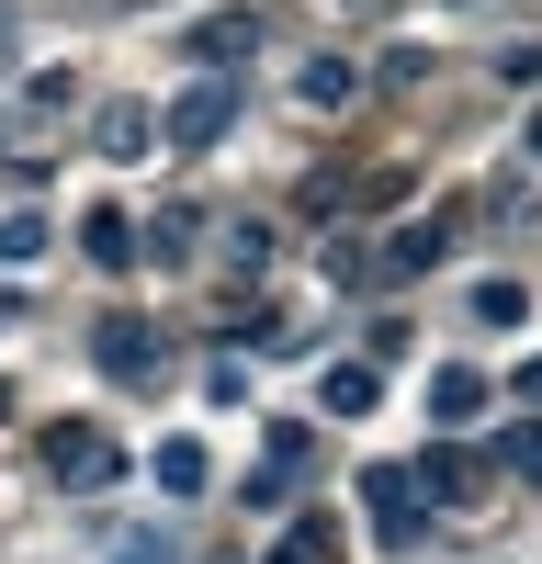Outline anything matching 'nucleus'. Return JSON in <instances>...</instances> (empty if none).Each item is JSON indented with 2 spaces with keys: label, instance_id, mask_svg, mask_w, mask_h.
<instances>
[{
  "label": "nucleus",
  "instance_id": "obj_1",
  "mask_svg": "<svg viewBox=\"0 0 542 564\" xmlns=\"http://www.w3.org/2000/svg\"><path fill=\"white\" fill-rule=\"evenodd\" d=\"M45 475H57L68 497H102V486L124 475V452H113V430H90V417H68V430H45Z\"/></svg>",
  "mask_w": 542,
  "mask_h": 564
},
{
  "label": "nucleus",
  "instance_id": "obj_2",
  "mask_svg": "<svg viewBox=\"0 0 542 564\" xmlns=\"http://www.w3.org/2000/svg\"><path fill=\"white\" fill-rule=\"evenodd\" d=\"M226 124H238V68H204L193 90H181V102H170V148H226Z\"/></svg>",
  "mask_w": 542,
  "mask_h": 564
},
{
  "label": "nucleus",
  "instance_id": "obj_3",
  "mask_svg": "<svg viewBox=\"0 0 542 564\" xmlns=\"http://www.w3.org/2000/svg\"><path fill=\"white\" fill-rule=\"evenodd\" d=\"M361 508H373V542H384V553H419L430 497L406 486V463H373V475H361Z\"/></svg>",
  "mask_w": 542,
  "mask_h": 564
},
{
  "label": "nucleus",
  "instance_id": "obj_4",
  "mask_svg": "<svg viewBox=\"0 0 542 564\" xmlns=\"http://www.w3.org/2000/svg\"><path fill=\"white\" fill-rule=\"evenodd\" d=\"M159 350H170V339H159L148 316H102V327H90V361H102L113 384H148V372H159Z\"/></svg>",
  "mask_w": 542,
  "mask_h": 564
},
{
  "label": "nucleus",
  "instance_id": "obj_5",
  "mask_svg": "<svg viewBox=\"0 0 542 564\" xmlns=\"http://www.w3.org/2000/svg\"><path fill=\"white\" fill-rule=\"evenodd\" d=\"M260 564H350V531L328 520V508H294V520H283V542H271Z\"/></svg>",
  "mask_w": 542,
  "mask_h": 564
},
{
  "label": "nucleus",
  "instance_id": "obj_6",
  "mask_svg": "<svg viewBox=\"0 0 542 564\" xmlns=\"http://www.w3.org/2000/svg\"><path fill=\"white\" fill-rule=\"evenodd\" d=\"M294 102H305V113H350V102H361V68L339 57V45H316V57L294 68Z\"/></svg>",
  "mask_w": 542,
  "mask_h": 564
},
{
  "label": "nucleus",
  "instance_id": "obj_7",
  "mask_svg": "<svg viewBox=\"0 0 542 564\" xmlns=\"http://www.w3.org/2000/svg\"><path fill=\"white\" fill-rule=\"evenodd\" d=\"M260 57V12H204L193 23V68H249Z\"/></svg>",
  "mask_w": 542,
  "mask_h": 564
},
{
  "label": "nucleus",
  "instance_id": "obj_8",
  "mask_svg": "<svg viewBox=\"0 0 542 564\" xmlns=\"http://www.w3.org/2000/svg\"><path fill=\"white\" fill-rule=\"evenodd\" d=\"M90 148H102V159H148L159 148V113L148 102H102V113H90Z\"/></svg>",
  "mask_w": 542,
  "mask_h": 564
},
{
  "label": "nucleus",
  "instance_id": "obj_9",
  "mask_svg": "<svg viewBox=\"0 0 542 564\" xmlns=\"http://www.w3.org/2000/svg\"><path fill=\"white\" fill-rule=\"evenodd\" d=\"M430 417H441V430H475V417H486V372L441 361V372H430Z\"/></svg>",
  "mask_w": 542,
  "mask_h": 564
},
{
  "label": "nucleus",
  "instance_id": "obj_10",
  "mask_svg": "<svg viewBox=\"0 0 542 564\" xmlns=\"http://www.w3.org/2000/svg\"><path fill=\"white\" fill-rule=\"evenodd\" d=\"M316 406H328V417H373V406H384V372H373V361H328Z\"/></svg>",
  "mask_w": 542,
  "mask_h": 564
},
{
  "label": "nucleus",
  "instance_id": "obj_11",
  "mask_svg": "<svg viewBox=\"0 0 542 564\" xmlns=\"http://www.w3.org/2000/svg\"><path fill=\"white\" fill-rule=\"evenodd\" d=\"M79 249L102 260V271H136V260H148V249H136V226H124L113 204H90V215H79Z\"/></svg>",
  "mask_w": 542,
  "mask_h": 564
},
{
  "label": "nucleus",
  "instance_id": "obj_12",
  "mask_svg": "<svg viewBox=\"0 0 542 564\" xmlns=\"http://www.w3.org/2000/svg\"><path fill=\"white\" fill-rule=\"evenodd\" d=\"M148 475H159V497L181 508V497H204V486H215V463H204V441H159V463H148Z\"/></svg>",
  "mask_w": 542,
  "mask_h": 564
},
{
  "label": "nucleus",
  "instance_id": "obj_13",
  "mask_svg": "<svg viewBox=\"0 0 542 564\" xmlns=\"http://www.w3.org/2000/svg\"><path fill=\"white\" fill-rule=\"evenodd\" d=\"M452 260V226H395V238H384V271L395 282H419V271H441Z\"/></svg>",
  "mask_w": 542,
  "mask_h": 564
},
{
  "label": "nucleus",
  "instance_id": "obj_14",
  "mask_svg": "<svg viewBox=\"0 0 542 564\" xmlns=\"http://www.w3.org/2000/svg\"><path fill=\"white\" fill-rule=\"evenodd\" d=\"M406 486H419L430 508H464V497H486V486H475V463H464V452H430V463H419V475H406Z\"/></svg>",
  "mask_w": 542,
  "mask_h": 564
},
{
  "label": "nucleus",
  "instance_id": "obj_15",
  "mask_svg": "<svg viewBox=\"0 0 542 564\" xmlns=\"http://www.w3.org/2000/svg\"><path fill=\"white\" fill-rule=\"evenodd\" d=\"M136 249H148V260H193V249H204V204H170Z\"/></svg>",
  "mask_w": 542,
  "mask_h": 564
},
{
  "label": "nucleus",
  "instance_id": "obj_16",
  "mask_svg": "<svg viewBox=\"0 0 542 564\" xmlns=\"http://www.w3.org/2000/svg\"><path fill=\"white\" fill-rule=\"evenodd\" d=\"M464 316H475V327H520V316H531V294L497 271V282H475V294H464Z\"/></svg>",
  "mask_w": 542,
  "mask_h": 564
},
{
  "label": "nucleus",
  "instance_id": "obj_17",
  "mask_svg": "<svg viewBox=\"0 0 542 564\" xmlns=\"http://www.w3.org/2000/svg\"><path fill=\"white\" fill-rule=\"evenodd\" d=\"M215 260L238 271V282H249V271H271V226H260V215H238V226L215 238Z\"/></svg>",
  "mask_w": 542,
  "mask_h": 564
},
{
  "label": "nucleus",
  "instance_id": "obj_18",
  "mask_svg": "<svg viewBox=\"0 0 542 564\" xmlns=\"http://www.w3.org/2000/svg\"><path fill=\"white\" fill-rule=\"evenodd\" d=\"M531 204H542V181H531V170H497V181H486V226H520Z\"/></svg>",
  "mask_w": 542,
  "mask_h": 564
},
{
  "label": "nucleus",
  "instance_id": "obj_19",
  "mask_svg": "<svg viewBox=\"0 0 542 564\" xmlns=\"http://www.w3.org/2000/svg\"><path fill=\"white\" fill-rule=\"evenodd\" d=\"M497 463H509V475H520V486H542V406L520 417V430H509V441H497Z\"/></svg>",
  "mask_w": 542,
  "mask_h": 564
},
{
  "label": "nucleus",
  "instance_id": "obj_20",
  "mask_svg": "<svg viewBox=\"0 0 542 564\" xmlns=\"http://www.w3.org/2000/svg\"><path fill=\"white\" fill-rule=\"evenodd\" d=\"M45 238H57L45 215H0V260H45Z\"/></svg>",
  "mask_w": 542,
  "mask_h": 564
},
{
  "label": "nucleus",
  "instance_id": "obj_21",
  "mask_svg": "<svg viewBox=\"0 0 542 564\" xmlns=\"http://www.w3.org/2000/svg\"><path fill=\"white\" fill-rule=\"evenodd\" d=\"M68 102H79L68 68H34V79H23V113H68Z\"/></svg>",
  "mask_w": 542,
  "mask_h": 564
},
{
  "label": "nucleus",
  "instance_id": "obj_22",
  "mask_svg": "<svg viewBox=\"0 0 542 564\" xmlns=\"http://www.w3.org/2000/svg\"><path fill=\"white\" fill-rule=\"evenodd\" d=\"M497 79H520V90H542V45H497Z\"/></svg>",
  "mask_w": 542,
  "mask_h": 564
},
{
  "label": "nucleus",
  "instance_id": "obj_23",
  "mask_svg": "<svg viewBox=\"0 0 542 564\" xmlns=\"http://www.w3.org/2000/svg\"><path fill=\"white\" fill-rule=\"evenodd\" d=\"M113 564H170V531H136V542H124Z\"/></svg>",
  "mask_w": 542,
  "mask_h": 564
},
{
  "label": "nucleus",
  "instance_id": "obj_24",
  "mask_svg": "<svg viewBox=\"0 0 542 564\" xmlns=\"http://www.w3.org/2000/svg\"><path fill=\"white\" fill-rule=\"evenodd\" d=\"M509 395H520V406H542V361H520V372H509Z\"/></svg>",
  "mask_w": 542,
  "mask_h": 564
},
{
  "label": "nucleus",
  "instance_id": "obj_25",
  "mask_svg": "<svg viewBox=\"0 0 542 564\" xmlns=\"http://www.w3.org/2000/svg\"><path fill=\"white\" fill-rule=\"evenodd\" d=\"M0 57H12V0H0Z\"/></svg>",
  "mask_w": 542,
  "mask_h": 564
},
{
  "label": "nucleus",
  "instance_id": "obj_26",
  "mask_svg": "<svg viewBox=\"0 0 542 564\" xmlns=\"http://www.w3.org/2000/svg\"><path fill=\"white\" fill-rule=\"evenodd\" d=\"M328 12H373V0H328Z\"/></svg>",
  "mask_w": 542,
  "mask_h": 564
},
{
  "label": "nucleus",
  "instance_id": "obj_27",
  "mask_svg": "<svg viewBox=\"0 0 542 564\" xmlns=\"http://www.w3.org/2000/svg\"><path fill=\"white\" fill-rule=\"evenodd\" d=\"M531 159H542V113H531Z\"/></svg>",
  "mask_w": 542,
  "mask_h": 564
},
{
  "label": "nucleus",
  "instance_id": "obj_28",
  "mask_svg": "<svg viewBox=\"0 0 542 564\" xmlns=\"http://www.w3.org/2000/svg\"><path fill=\"white\" fill-rule=\"evenodd\" d=\"M0 417H12V384H0Z\"/></svg>",
  "mask_w": 542,
  "mask_h": 564
},
{
  "label": "nucleus",
  "instance_id": "obj_29",
  "mask_svg": "<svg viewBox=\"0 0 542 564\" xmlns=\"http://www.w3.org/2000/svg\"><path fill=\"white\" fill-rule=\"evenodd\" d=\"M0 316H12V305H0Z\"/></svg>",
  "mask_w": 542,
  "mask_h": 564
}]
</instances>
